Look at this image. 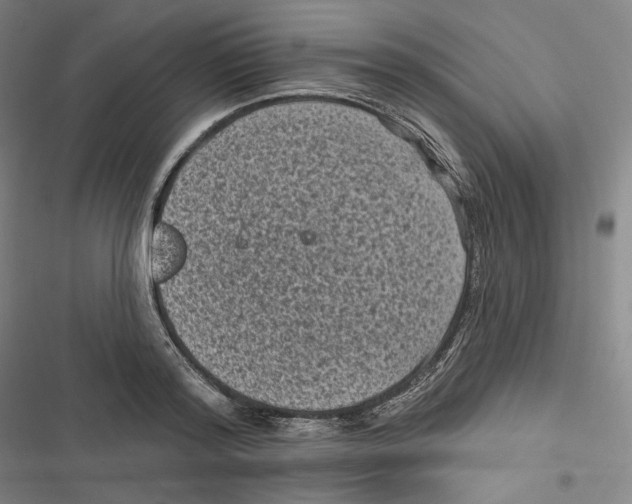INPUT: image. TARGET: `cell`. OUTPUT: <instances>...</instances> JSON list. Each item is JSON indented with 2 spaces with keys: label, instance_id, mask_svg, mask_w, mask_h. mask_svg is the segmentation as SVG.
<instances>
[{
  "label": "cell",
  "instance_id": "obj_2",
  "mask_svg": "<svg viewBox=\"0 0 632 504\" xmlns=\"http://www.w3.org/2000/svg\"><path fill=\"white\" fill-rule=\"evenodd\" d=\"M185 243L180 233L170 224L158 220L150 243V271L156 285L173 277L183 264Z\"/></svg>",
  "mask_w": 632,
  "mask_h": 504
},
{
  "label": "cell",
  "instance_id": "obj_1",
  "mask_svg": "<svg viewBox=\"0 0 632 504\" xmlns=\"http://www.w3.org/2000/svg\"><path fill=\"white\" fill-rule=\"evenodd\" d=\"M402 166L339 137L240 148L197 182L181 275L219 313L291 343L372 331L435 260Z\"/></svg>",
  "mask_w": 632,
  "mask_h": 504
}]
</instances>
